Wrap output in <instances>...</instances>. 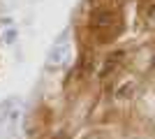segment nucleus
Returning a JSON list of instances; mask_svg holds the SVG:
<instances>
[{
	"mask_svg": "<svg viewBox=\"0 0 155 139\" xmlns=\"http://www.w3.org/2000/svg\"><path fill=\"white\" fill-rule=\"evenodd\" d=\"M111 21H114V14H109V12H97V14H93L91 23L97 28V26H109Z\"/></svg>",
	"mask_w": 155,
	"mask_h": 139,
	"instance_id": "f257e3e1",
	"label": "nucleus"
},
{
	"mask_svg": "<svg viewBox=\"0 0 155 139\" xmlns=\"http://www.w3.org/2000/svg\"><path fill=\"white\" fill-rule=\"evenodd\" d=\"M88 139H95V137H88Z\"/></svg>",
	"mask_w": 155,
	"mask_h": 139,
	"instance_id": "7ed1b4c3",
	"label": "nucleus"
},
{
	"mask_svg": "<svg viewBox=\"0 0 155 139\" xmlns=\"http://www.w3.org/2000/svg\"><path fill=\"white\" fill-rule=\"evenodd\" d=\"M120 58H123V53H120V51H118V53H111L109 58H107V65H104V70H102V72H100V74H102V77H107V74H109L111 70L116 67V63H118V60H120Z\"/></svg>",
	"mask_w": 155,
	"mask_h": 139,
	"instance_id": "f03ea898",
	"label": "nucleus"
}]
</instances>
